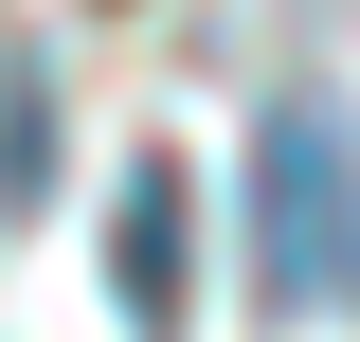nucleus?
Here are the masks:
<instances>
[{"mask_svg": "<svg viewBox=\"0 0 360 342\" xmlns=\"http://www.w3.org/2000/svg\"><path fill=\"white\" fill-rule=\"evenodd\" d=\"M54 180V127H37V72H0V216H37Z\"/></svg>", "mask_w": 360, "mask_h": 342, "instance_id": "7ed1b4c3", "label": "nucleus"}, {"mask_svg": "<svg viewBox=\"0 0 360 342\" xmlns=\"http://www.w3.org/2000/svg\"><path fill=\"white\" fill-rule=\"evenodd\" d=\"M180 234H198V198H180V163L144 144V163H127V198H108V253H127L108 289H127V324H144V342L180 324Z\"/></svg>", "mask_w": 360, "mask_h": 342, "instance_id": "f03ea898", "label": "nucleus"}, {"mask_svg": "<svg viewBox=\"0 0 360 342\" xmlns=\"http://www.w3.org/2000/svg\"><path fill=\"white\" fill-rule=\"evenodd\" d=\"M252 306L270 324H342L360 306V127L324 90L252 108Z\"/></svg>", "mask_w": 360, "mask_h": 342, "instance_id": "f257e3e1", "label": "nucleus"}]
</instances>
